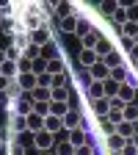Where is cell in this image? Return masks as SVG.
<instances>
[{
  "instance_id": "f907efd6",
  "label": "cell",
  "mask_w": 138,
  "mask_h": 155,
  "mask_svg": "<svg viewBox=\"0 0 138 155\" xmlns=\"http://www.w3.org/2000/svg\"><path fill=\"white\" fill-rule=\"evenodd\" d=\"M133 47H138V39H135V42H133Z\"/></svg>"
},
{
  "instance_id": "7402d4cb",
  "label": "cell",
  "mask_w": 138,
  "mask_h": 155,
  "mask_svg": "<svg viewBox=\"0 0 138 155\" xmlns=\"http://www.w3.org/2000/svg\"><path fill=\"white\" fill-rule=\"evenodd\" d=\"M86 94H88V100H91V103H94V100H108V97H105V86H102V83H91Z\"/></svg>"
},
{
  "instance_id": "4dcf8cb0",
  "label": "cell",
  "mask_w": 138,
  "mask_h": 155,
  "mask_svg": "<svg viewBox=\"0 0 138 155\" xmlns=\"http://www.w3.org/2000/svg\"><path fill=\"white\" fill-rule=\"evenodd\" d=\"M127 72H130L127 64H124V67H116V69H111V78H113L116 83H124V81H127Z\"/></svg>"
},
{
  "instance_id": "7dc6e473",
  "label": "cell",
  "mask_w": 138,
  "mask_h": 155,
  "mask_svg": "<svg viewBox=\"0 0 138 155\" xmlns=\"http://www.w3.org/2000/svg\"><path fill=\"white\" fill-rule=\"evenodd\" d=\"M0 150H6V141H3V136H0Z\"/></svg>"
},
{
  "instance_id": "f5cc1de1",
  "label": "cell",
  "mask_w": 138,
  "mask_h": 155,
  "mask_svg": "<svg viewBox=\"0 0 138 155\" xmlns=\"http://www.w3.org/2000/svg\"><path fill=\"white\" fill-rule=\"evenodd\" d=\"M0 103H3V94H0Z\"/></svg>"
},
{
  "instance_id": "f35d334b",
  "label": "cell",
  "mask_w": 138,
  "mask_h": 155,
  "mask_svg": "<svg viewBox=\"0 0 138 155\" xmlns=\"http://www.w3.org/2000/svg\"><path fill=\"white\" fill-rule=\"evenodd\" d=\"M33 114H36V116H50V103H36Z\"/></svg>"
},
{
  "instance_id": "f1b7e54d",
  "label": "cell",
  "mask_w": 138,
  "mask_h": 155,
  "mask_svg": "<svg viewBox=\"0 0 138 155\" xmlns=\"http://www.w3.org/2000/svg\"><path fill=\"white\" fill-rule=\"evenodd\" d=\"M14 47H19V50H25L28 45H30V33L28 31H19V33H14V42H11Z\"/></svg>"
},
{
  "instance_id": "d6a6232c",
  "label": "cell",
  "mask_w": 138,
  "mask_h": 155,
  "mask_svg": "<svg viewBox=\"0 0 138 155\" xmlns=\"http://www.w3.org/2000/svg\"><path fill=\"white\" fill-rule=\"evenodd\" d=\"M66 111H69V103H50V114L53 116H66Z\"/></svg>"
},
{
  "instance_id": "7a4b0ae2",
  "label": "cell",
  "mask_w": 138,
  "mask_h": 155,
  "mask_svg": "<svg viewBox=\"0 0 138 155\" xmlns=\"http://www.w3.org/2000/svg\"><path fill=\"white\" fill-rule=\"evenodd\" d=\"M33 147H36L39 152H47V150H53V147H55V136H53V133H47V130L36 133V136H33Z\"/></svg>"
},
{
  "instance_id": "ac0fdd59",
  "label": "cell",
  "mask_w": 138,
  "mask_h": 155,
  "mask_svg": "<svg viewBox=\"0 0 138 155\" xmlns=\"http://www.w3.org/2000/svg\"><path fill=\"white\" fill-rule=\"evenodd\" d=\"M124 144H127V141L122 139V136H116V133L105 139V147H108V152H122V150H124Z\"/></svg>"
},
{
  "instance_id": "484cf974",
  "label": "cell",
  "mask_w": 138,
  "mask_h": 155,
  "mask_svg": "<svg viewBox=\"0 0 138 155\" xmlns=\"http://www.w3.org/2000/svg\"><path fill=\"white\" fill-rule=\"evenodd\" d=\"M30 100H33V103H50V89L36 86V89L30 91Z\"/></svg>"
},
{
  "instance_id": "277c9868",
  "label": "cell",
  "mask_w": 138,
  "mask_h": 155,
  "mask_svg": "<svg viewBox=\"0 0 138 155\" xmlns=\"http://www.w3.org/2000/svg\"><path fill=\"white\" fill-rule=\"evenodd\" d=\"M17 83H19V89H22L25 94H30L39 86V75L36 72H22V75H17Z\"/></svg>"
},
{
  "instance_id": "3957f363",
  "label": "cell",
  "mask_w": 138,
  "mask_h": 155,
  "mask_svg": "<svg viewBox=\"0 0 138 155\" xmlns=\"http://www.w3.org/2000/svg\"><path fill=\"white\" fill-rule=\"evenodd\" d=\"M77 127H83V114H80V108H69L66 116H64V130L69 133V130H77Z\"/></svg>"
},
{
  "instance_id": "1f68e13d",
  "label": "cell",
  "mask_w": 138,
  "mask_h": 155,
  "mask_svg": "<svg viewBox=\"0 0 138 155\" xmlns=\"http://www.w3.org/2000/svg\"><path fill=\"white\" fill-rule=\"evenodd\" d=\"M75 28H77V17H69V19L58 22V31H64V33H75Z\"/></svg>"
},
{
  "instance_id": "ee69618b",
  "label": "cell",
  "mask_w": 138,
  "mask_h": 155,
  "mask_svg": "<svg viewBox=\"0 0 138 155\" xmlns=\"http://www.w3.org/2000/svg\"><path fill=\"white\" fill-rule=\"evenodd\" d=\"M50 81H53V78H50L47 72H42V75H39V86H44V89H50Z\"/></svg>"
},
{
  "instance_id": "5b68a950",
  "label": "cell",
  "mask_w": 138,
  "mask_h": 155,
  "mask_svg": "<svg viewBox=\"0 0 138 155\" xmlns=\"http://www.w3.org/2000/svg\"><path fill=\"white\" fill-rule=\"evenodd\" d=\"M88 75H91V83H105L108 78H111V69H108L102 61H97V64L88 69Z\"/></svg>"
},
{
  "instance_id": "4316f807",
  "label": "cell",
  "mask_w": 138,
  "mask_h": 155,
  "mask_svg": "<svg viewBox=\"0 0 138 155\" xmlns=\"http://www.w3.org/2000/svg\"><path fill=\"white\" fill-rule=\"evenodd\" d=\"M72 89H50V103H69Z\"/></svg>"
},
{
  "instance_id": "d6986e66",
  "label": "cell",
  "mask_w": 138,
  "mask_h": 155,
  "mask_svg": "<svg viewBox=\"0 0 138 155\" xmlns=\"http://www.w3.org/2000/svg\"><path fill=\"white\" fill-rule=\"evenodd\" d=\"M124 39H127V42H135V39H138V22H130V19H127V22L122 25V31H119Z\"/></svg>"
},
{
  "instance_id": "52a82bcc",
  "label": "cell",
  "mask_w": 138,
  "mask_h": 155,
  "mask_svg": "<svg viewBox=\"0 0 138 155\" xmlns=\"http://www.w3.org/2000/svg\"><path fill=\"white\" fill-rule=\"evenodd\" d=\"M100 61L108 67V69H116V67H124V55H122V50H111L108 55H102Z\"/></svg>"
},
{
  "instance_id": "8fae6325",
  "label": "cell",
  "mask_w": 138,
  "mask_h": 155,
  "mask_svg": "<svg viewBox=\"0 0 138 155\" xmlns=\"http://www.w3.org/2000/svg\"><path fill=\"white\" fill-rule=\"evenodd\" d=\"M77 61H80V67H83V69H91L97 61H100V55H97L94 50H83V47H80V55H77Z\"/></svg>"
},
{
  "instance_id": "7bdbcfd3",
  "label": "cell",
  "mask_w": 138,
  "mask_h": 155,
  "mask_svg": "<svg viewBox=\"0 0 138 155\" xmlns=\"http://www.w3.org/2000/svg\"><path fill=\"white\" fill-rule=\"evenodd\" d=\"M113 133H116V125H111L108 119H102V136L108 139V136H113Z\"/></svg>"
},
{
  "instance_id": "ba28073f",
  "label": "cell",
  "mask_w": 138,
  "mask_h": 155,
  "mask_svg": "<svg viewBox=\"0 0 138 155\" xmlns=\"http://www.w3.org/2000/svg\"><path fill=\"white\" fill-rule=\"evenodd\" d=\"M116 97H119L124 105H130V103L138 100V91H135L133 86H127V83H119V91H116Z\"/></svg>"
},
{
  "instance_id": "603a6c76",
  "label": "cell",
  "mask_w": 138,
  "mask_h": 155,
  "mask_svg": "<svg viewBox=\"0 0 138 155\" xmlns=\"http://www.w3.org/2000/svg\"><path fill=\"white\" fill-rule=\"evenodd\" d=\"M22 58H28V61H30V64H33V61H39V58H42V47H39V45H33V42H30V45H28V47L22 50Z\"/></svg>"
},
{
  "instance_id": "2e32d148",
  "label": "cell",
  "mask_w": 138,
  "mask_h": 155,
  "mask_svg": "<svg viewBox=\"0 0 138 155\" xmlns=\"http://www.w3.org/2000/svg\"><path fill=\"white\" fill-rule=\"evenodd\" d=\"M47 75H50V78H55V75H66L64 58H53V61H47Z\"/></svg>"
},
{
  "instance_id": "8992f818",
  "label": "cell",
  "mask_w": 138,
  "mask_h": 155,
  "mask_svg": "<svg viewBox=\"0 0 138 155\" xmlns=\"http://www.w3.org/2000/svg\"><path fill=\"white\" fill-rule=\"evenodd\" d=\"M47 25H50V22H47ZM47 25L30 33V42H33V45H39V47H44V45H50V42H53V31H50Z\"/></svg>"
},
{
  "instance_id": "816d5d0a",
  "label": "cell",
  "mask_w": 138,
  "mask_h": 155,
  "mask_svg": "<svg viewBox=\"0 0 138 155\" xmlns=\"http://www.w3.org/2000/svg\"><path fill=\"white\" fill-rule=\"evenodd\" d=\"M111 155H122V152H111Z\"/></svg>"
},
{
  "instance_id": "db71d44e",
  "label": "cell",
  "mask_w": 138,
  "mask_h": 155,
  "mask_svg": "<svg viewBox=\"0 0 138 155\" xmlns=\"http://www.w3.org/2000/svg\"><path fill=\"white\" fill-rule=\"evenodd\" d=\"M0 17H3V14H0Z\"/></svg>"
},
{
  "instance_id": "e575fe53",
  "label": "cell",
  "mask_w": 138,
  "mask_h": 155,
  "mask_svg": "<svg viewBox=\"0 0 138 155\" xmlns=\"http://www.w3.org/2000/svg\"><path fill=\"white\" fill-rule=\"evenodd\" d=\"M102 86H105V97H108V100H111V97H116V91H119V83H116L113 78H108Z\"/></svg>"
},
{
  "instance_id": "bcb514c9",
  "label": "cell",
  "mask_w": 138,
  "mask_h": 155,
  "mask_svg": "<svg viewBox=\"0 0 138 155\" xmlns=\"http://www.w3.org/2000/svg\"><path fill=\"white\" fill-rule=\"evenodd\" d=\"M3 64H6V50L0 47V67H3Z\"/></svg>"
},
{
  "instance_id": "c3c4849f",
  "label": "cell",
  "mask_w": 138,
  "mask_h": 155,
  "mask_svg": "<svg viewBox=\"0 0 138 155\" xmlns=\"http://www.w3.org/2000/svg\"><path fill=\"white\" fill-rule=\"evenodd\" d=\"M133 72H135V75H138V61H135V67H133Z\"/></svg>"
},
{
  "instance_id": "d4e9b609",
  "label": "cell",
  "mask_w": 138,
  "mask_h": 155,
  "mask_svg": "<svg viewBox=\"0 0 138 155\" xmlns=\"http://www.w3.org/2000/svg\"><path fill=\"white\" fill-rule=\"evenodd\" d=\"M0 75H3V78H8V81H17V75H19V67H17L14 61H6L3 67H0Z\"/></svg>"
},
{
  "instance_id": "8d00e7d4",
  "label": "cell",
  "mask_w": 138,
  "mask_h": 155,
  "mask_svg": "<svg viewBox=\"0 0 138 155\" xmlns=\"http://www.w3.org/2000/svg\"><path fill=\"white\" fill-rule=\"evenodd\" d=\"M6 150H8V155H28V152H25V147L19 144V141H14V144H6Z\"/></svg>"
},
{
  "instance_id": "f6af8a7d",
  "label": "cell",
  "mask_w": 138,
  "mask_h": 155,
  "mask_svg": "<svg viewBox=\"0 0 138 155\" xmlns=\"http://www.w3.org/2000/svg\"><path fill=\"white\" fill-rule=\"evenodd\" d=\"M8 83H11V81H8V78H3V75H0V94H3V91L8 89Z\"/></svg>"
},
{
  "instance_id": "44dd1931",
  "label": "cell",
  "mask_w": 138,
  "mask_h": 155,
  "mask_svg": "<svg viewBox=\"0 0 138 155\" xmlns=\"http://www.w3.org/2000/svg\"><path fill=\"white\" fill-rule=\"evenodd\" d=\"M42 58H44V61H53V58H61V47H58L55 42L44 45V47H42Z\"/></svg>"
},
{
  "instance_id": "e0dca14e",
  "label": "cell",
  "mask_w": 138,
  "mask_h": 155,
  "mask_svg": "<svg viewBox=\"0 0 138 155\" xmlns=\"http://www.w3.org/2000/svg\"><path fill=\"white\" fill-rule=\"evenodd\" d=\"M42 130H44V116L30 114V116H28V133H30V136H36V133H42Z\"/></svg>"
},
{
  "instance_id": "ab89813d",
  "label": "cell",
  "mask_w": 138,
  "mask_h": 155,
  "mask_svg": "<svg viewBox=\"0 0 138 155\" xmlns=\"http://www.w3.org/2000/svg\"><path fill=\"white\" fill-rule=\"evenodd\" d=\"M127 19L130 22H138V3H127Z\"/></svg>"
},
{
  "instance_id": "5bb4252c",
  "label": "cell",
  "mask_w": 138,
  "mask_h": 155,
  "mask_svg": "<svg viewBox=\"0 0 138 155\" xmlns=\"http://www.w3.org/2000/svg\"><path fill=\"white\" fill-rule=\"evenodd\" d=\"M111 22H113V28H116V31H122V25L127 22V3H119L116 14L111 17Z\"/></svg>"
},
{
  "instance_id": "4fadbf2b",
  "label": "cell",
  "mask_w": 138,
  "mask_h": 155,
  "mask_svg": "<svg viewBox=\"0 0 138 155\" xmlns=\"http://www.w3.org/2000/svg\"><path fill=\"white\" fill-rule=\"evenodd\" d=\"M44 130L53 133V136H55V133H61V130H64V119H61V116H53V114L44 116Z\"/></svg>"
},
{
  "instance_id": "d590c367",
  "label": "cell",
  "mask_w": 138,
  "mask_h": 155,
  "mask_svg": "<svg viewBox=\"0 0 138 155\" xmlns=\"http://www.w3.org/2000/svg\"><path fill=\"white\" fill-rule=\"evenodd\" d=\"M55 155H75V147L69 141H61V144L55 147Z\"/></svg>"
},
{
  "instance_id": "30bf717a",
  "label": "cell",
  "mask_w": 138,
  "mask_h": 155,
  "mask_svg": "<svg viewBox=\"0 0 138 155\" xmlns=\"http://www.w3.org/2000/svg\"><path fill=\"white\" fill-rule=\"evenodd\" d=\"M75 11H77L75 3H55V19H58V22H61V19L75 17Z\"/></svg>"
},
{
  "instance_id": "6da1fadb",
  "label": "cell",
  "mask_w": 138,
  "mask_h": 155,
  "mask_svg": "<svg viewBox=\"0 0 138 155\" xmlns=\"http://www.w3.org/2000/svg\"><path fill=\"white\" fill-rule=\"evenodd\" d=\"M6 130H8L11 136L28 133V116H22V114H11L8 119H6Z\"/></svg>"
},
{
  "instance_id": "836d02e7",
  "label": "cell",
  "mask_w": 138,
  "mask_h": 155,
  "mask_svg": "<svg viewBox=\"0 0 138 155\" xmlns=\"http://www.w3.org/2000/svg\"><path fill=\"white\" fill-rule=\"evenodd\" d=\"M6 61H14V64H19V61H22V50H19V47H6Z\"/></svg>"
},
{
  "instance_id": "83f0119b",
  "label": "cell",
  "mask_w": 138,
  "mask_h": 155,
  "mask_svg": "<svg viewBox=\"0 0 138 155\" xmlns=\"http://www.w3.org/2000/svg\"><path fill=\"white\" fill-rule=\"evenodd\" d=\"M124 122L138 125V100H135V103H130V105H124Z\"/></svg>"
},
{
  "instance_id": "9a60e30c",
  "label": "cell",
  "mask_w": 138,
  "mask_h": 155,
  "mask_svg": "<svg viewBox=\"0 0 138 155\" xmlns=\"http://www.w3.org/2000/svg\"><path fill=\"white\" fill-rule=\"evenodd\" d=\"M0 28H3V33H11V36H14V33H19V31H25V28L14 19V17H3V19H0Z\"/></svg>"
},
{
  "instance_id": "ffe728a7",
  "label": "cell",
  "mask_w": 138,
  "mask_h": 155,
  "mask_svg": "<svg viewBox=\"0 0 138 155\" xmlns=\"http://www.w3.org/2000/svg\"><path fill=\"white\" fill-rule=\"evenodd\" d=\"M100 39H102V33L94 28V31H91L88 36H83V39H80V42H83V50H94L97 45H100Z\"/></svg>"
},
{
  "instance_id": "b9f144b4",
  "label": "cell",
  "mask_w": 138,
  "mask_h": 155,
  "mask_svg": "<svg viewBox=\"0 0 138 155\" xmlns=\"http://www.w3.org/2000/svg\"><path fill=\"white\" fill-rule=\"evenodd\" d=\"M122 155H138V141H127L124 150H122Z\"/></svg>"
},
{
  "instance_id": "7c38bea8",
  "label": "cell",
  "mask_w": 138,
  "mask_h": 155,
  "mask_svg": "<svg viewBox=\"0 0 138 155\" xmlns=\"http://www.w3.org/2000/svg\"><path fill=\"white\" fill-rule=\"evenodd\" d=\"M75 17H77V28H75V36H80V39H83V36H88V33L94 31L91 19H86L83 14H75Z\"/></svg>"
},
{
  "instance_id": "9c48e42d",
  "label": "cell",
  "mask_w": 138,
  "mask_h": 155,
  "mask_svg": "<svg viewBox=\"0 0 138 155\" xmlns=\"http://www.w3.org/2000/svg\"><path fill=\"white\" fill-rule=\"evenodd\" d=\"M66 141L77 150V147H83V144H88V133L83 130V127H77V130H69V136H66Z\"/></svg>"
},
{
  "instance_id": "74e56055",
  "label": "cell",
  "mask_w": 138,
  "mask_h": 155,
  "mask_svg": "<svg viewBox=\"0 0 138 155\" xmlns=\"http://www.w3.org/2000/svg\"><path fill=\"white\" fill-rule=\"evenodd\" d=\"M75 155H97V147L88 141V144H83V147H77V150H75Z\"/></svg>"
},
{
  "instance_id": "60d3db41",
  "label": "cell",
  "mask_w": 138,
  "mask_h": 155,
  "mask_svg": "<svg viewBox=\"0 0 138 155\" xmlns=\"http://www.w3.org/2000/svg\"><path fill=\"white\" fill-rule=\"evenodd\" d=\"M116 8H119V3H102V6H100V11H102L105 17H113Z\"/></svg>"
},
{
  "instance_id": "f546056e",
  "label": "cell",
  "mask_w": 138,
  "mask_h": 155,
  "mask_svg": "<svg viewBox=\"0 0 138 155\" xmlns=\"http://www.w3.org/2000/svg\"><path fill=\"white\" fill-rule=\"evenodd\" d=\"M111 50H116V47L111 45V39H105V36L100 39V45H97V47H94V53H97V55H100V58H102V55H108Z\"/></svg>"
},
{
  "instance_id": "681fc988",
  "label": "cell",
  "mask_w": 138,
  "mask_h": 155,
  "mask_svg": "<svg viewBox=\"0 0 138 155\" xmlns=\"http://www.w3.org/2000/svg\"><path fill=\"white\" fill-rule=\"evenodd\" d=\"M42 155H55V152H53V150H47V152H42Z\"/></svg>"
},
{
  "instance_id": "cb8c5ba5",
  "label": "cell",
  "mask_w": 138,
  "mask_h": 155,
  "mask_svg": "<svg viewBox=\"0 0 138 155\" xmlns=\"http://www.w3.org/2000/svg\"><path fill=\"white\" fill-rule=\"evenodd\" d=\"M91 108H94V116L105 119V116H108V111H111V103H108V100H94V103H91Z\"/></svg>"
}]
</instances>
